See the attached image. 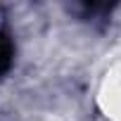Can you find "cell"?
Listing matches in <instances>:
<instances>
[{
    "label": "cell",
    "instance_id": "cell-1",
    "mask_svg": "<svg viewBox=\"0 0 121 121\" xmlns=\"http://www.w3.org/2000/svg\"><path fill=\"white\" fill-rule=\"evenodd\" d=\"M12 59H14V45H12V38L3 31L0 33V74L12 67Z\"/></svg>",
    "mask_w": 121,
    "mask_h": 121
}]
</instances>
